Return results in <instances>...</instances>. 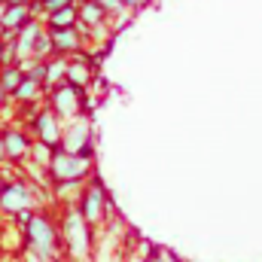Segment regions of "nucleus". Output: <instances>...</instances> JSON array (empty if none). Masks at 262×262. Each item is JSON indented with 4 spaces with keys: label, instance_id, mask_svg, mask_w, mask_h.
I'll return each instance as SVG.
<instances>
[{
    "label": "nucleus",
    "instance_id": "f257e3e1",
    "mask_svg": "<svg viewBox=\"0 0 262 262\" xmlns=\"http://www.w3.org/2000/svg\"><path fill=\"white\" fill-rule=\"evenodd\" d=\"M21 238H25V250L34 253L37 262H55L61 256V235H58V223L43 213L34 210L31 220L21 226Z\"/></svg>",
    "mask_w": 262,
    "mask_h": 262
},
{
    "label": "nucleus",
    "instance_id": "f03ea898",
    "mask_svg": "<svg viewBox=\"0 0 262 262\" xmlns=\"http://www.w3.org/2000/svg\"><path fill=\"white\" fill-rule=\"evenodd\" d=\"M61 235V250L67 253L70 262H92V244H95V229L82 220L76 204H67L58 223Z\"/></svg>",
    "mask_w": 262,
    "mask_h": 262
},
{
    "label": "nucleus",
    "instance_id": "7ed1b4c3",
    "mask_svg": "<svg viewBox=\"0 0 262 262\" xmlns=\"http://www.w3.org/2000/svg\"><path fill=\"white\" fill-rule=\"evenodd\" d=\"M46 174L52 183H85L92 174V159L76 156V152H64L61 146H55V152L46 165Z\"/></svg>",
    "mask_w": 262,
    "mask_h": 262
},
{
    "label": "nucleus",
    "instance_id": "20e7f679",
    "mask_svg": "<svg viewBox=\"0 0 262 262\" xmlns=\"http://www.w3.org/2000/svg\"><path fill=\"white\" fill-rule=\"evenodd\" d=\"M76 210L82 213V220L92 229L101 226L104 213H110V195H107V189H104V183L98 177H92L89 183H82V192L76 198Z\"/></svg>",
    "mask_w": 262,
    "mask_h": 262
},
{
    "label": "nucleus",
    "instance_id": "39448f33",
    "mask_svg": "<svg viewBox=\"0 0 262 262\" xmlns=\"http://www.w3.org/2000/svg\"><path fill=\"white\" fill-rule=\"evenodd\" d=\"M49 110L61 122H70L76 116H85V89H76L70 82H61V85L49 89Z\"/></svg>",
    "mask_w": 262,
    "mask_h": 262
},
{
    "label": "nucleus",
    "instance_id": "423d86ee",
    "mask_svg": "<svg viewBox=\"0 0 262 262\" xmlns=\"http://www.w3.org/2000/svg\"><path fill=\"white\" fill-rule=\"evenodd\" d=\"M64 152H76V156H85L92 159L95 146H92V122L89 116H76L64 122V131H61V143H58Z\"/></svg>",
    "mask_w": 262,
    "mask_h": 262
},
{
    "label": "nucleus",
    "instance_id": "0eeeda50",
    "mask_svg": "<svg viewBox=\"0 0 262 262\" xmlns=\"http://www.w3.org/2000/svg\"><path fill=\"white\" fill-rule=\"evenodd\" d=\"M37 207V198L31 192V186L25 180H6L3 192H0V213L6 216H15L21 210H34Z\"/></svg>",
    "mask_w": 262,
    "mask_h": 262
},
{
    "label": "nucleus",
    "instance_id": "6e6552de",
    "mask_svg": "<svg viewBox=\"0 0 262 262\" xmlns=\"http://www.w3.org/2000/svg\"><path fill=\"white\" fill-rule=\"evenodd\" d=\"M31 131H34V140L46 143V146H58L61 143V131H64V122L49 110V107H37V113L31 116Z\"/></svg>",
    "mask_w": 262,
    "mask_h": 262
},
{
    "label": "nucleus",
    "instance_id": "1a4fd4ad",
    "mask_svg": "<svg viewBox=\"0 0 262 262\" xmlns=\"http://www.w3.org/2000/svg\"><path fill=\"white\" fill-rule=\"evenodd\" d=\"M0 146H3V159L6 162H28L31 159V146H34V140H31V134L25 128H3L0 134Z\"/></svg>",
    "mask_w": 262,
    "mask_h": 262
},
{
    "label": "nucleus",
    "instance_id": "9d476101",
    "mask_svg": "<svg viewBox=\"0 0 262 262\" xmlns=\"http://www.w3.org/2000/svg\"><path fill=\"white\" fill-rule=\"evenodd\" d=\"M46 28H43V21L34 15L31 21H25L18 31H15V64H25V61H31V55H34V43H37V37L43 34Z\"/></svg>",
    "mask_w": 262,
    "mask_h": 262
},
{
    "label": "nucleus",
    "instance_id": "9b49d317",
    "mask_svg": "<svg viewBox=\"0 0 262 262\" xmlns=\"http://www.w3.org/2000/svg\"><path fill=\"white\" fill-rule=\"evenodd\" d=\"M49 31V40H52V52L55 55H76L82 52V34L79 28H46Z\"/></svg>",
    "mask_w": 262,
    "mask_h": 262
},
{
    "label": "nucleus",
    "instance_id": "f8f14e48",
    "mask_svg": "<svg viewBox=\"0 0 262 262\" xmlns=\"http://www.w3.org/2000/svg\"><path fill=\"white\" fill-rule=\"evenodd\" d=\"M92 76H95V64L89 61V55L76 52L73 58H67V76H64V82L76 85V89H89Z\"/></svg>",
    "mask_w": 262,
    "mask_h": 262
},
{
    "label": "nucleus",
    "instance_id": "ddd939ff",
    "mask_svg": "<svg viewBox=\"0 0 262 262\" xmlns=\"http://www.w3.org/2000/svg\"><path fill=\"white\" fill-rule=\"evenodd\" d=\"M76 12H79V28H98V25H107V12L98 6V0H76Z\"/></svg>",
    "mask_w": 262,
    "mask_h": 262
},
{
    "label": "nucleus",
    "instance_id": "4468645a",
    "mask_svg": "<svg viewBox=\"0 0 262 262\" xmlns=\"http://www.w3.org/2000/svg\"><path fill=\"white\" fill-rule=\"evenodd\" d=\"M46 89H43V82H37L34 76H28L25 73V79L18 82V89L12 92V101L15 104H21V107H31V104H37L40 101V95H43Z\"/></svg>",
    "mask_w": 262,
    "mask_h": 262
},
{
    "label": "nucleus",
    "instance_id": "2eb2a0df",
    "mask_svg": "<svg viewBox=\"0 0 262 262\" xmlns=\"http://www.w3.org/2000/svg\"><path fill=\"white\" fill-rule=\"evenodd\" d=\"M64 76H67V58H61V55L46 58V79H43V89H46V92L55 89V85H61Z\"/></svg>",
    "mask_w": 262,
    "mask_h": 262
},
{
    "label": "nucleus",
    "instance_id": "dca6fc26",
    "mask_svg": "<svg viewBox=\"0 0 262 262\" xmlns=\"http://www.w3.org/2000/svg\"><path fill=\"white\" fill-rule=\"evenodd\" d=\"M34 18V12H31V6H9L6 3V12H3V18H0V25L6 28V31H18L25 21H31Z\"/></svg>",
    "mask_w": 262,
    "mask_h": 262
},
{
    "label": "nucleus",
    "instance_id": "f3484780",
    "mask_svg": "<svg viewBox=\"0 0 262 262\" xmlns=\"http://www.w3.org/2000/svg\"><path fill=\"white\" fill-rule=\"evenodd\" d=\"M76 21H79L76 0H73L70 6H64V9H55V12L46 15V28H76Z\"/></svg>",
    "mask_w": 262,
    "mask_h": 262
},
{
    "label": "nucleus",
    "instance_id": "a211bd4d",
    "mask_svg": "<svg viewBox=\"0 0 262 262\" xmlns=\"http://www.w3.org/2000/svg\"><path fill=\"white\" fill-rule=\"evenodd\" d=\"M25 79V67L21 64H3L0 67V89L12 98V92L18 89V82Z\"/></svg>",
    "mask_w": 262,
    "mask_h": 262
},
{
    "label": "nucleus",
    "instance_id": "6ab92c4d",
    "mask_svg": "<svg viewBox=\"0 0 262 262\" xmlns=\"http://www.w3.org/2000/svg\"><path fill=\"white\" fill-rule=\"evenodd\" d=\"M55 52H52V40H49V31H43L40 37H37V43H34V55H31V61H46V58H52Z\"/></svg>",
    "mask_w": 262,
    "mask_h": 262
},
{
    "label": "nucleus",
    "instance_id": "aec40b11",
    "mask_svg": "<svg viewBox=\"0 0 262 262\" xmlns=\"http://www.w3.org/2000/svg\"><path fill=\"white\" fill-rule=\"evenodd\" d=\"M143 262H180L171 250H162V247H152V253H140Z\"/></svg>",
    "mask_w": 262,
    "mask_h": 262
},
{
    "label": "nucleus",
    "instance_id": "412c9836",
    "mask_svg": "<svg viewBox=\"0 0 262 262\" xmlns=\"http://www.w3.org/2000/svg\"><path fill=\"white\" fill-rule=\"evenodd\" d=\"M98 6H101V9H104V12H107L110 18H113V15H119V12L125 9V6H122L119 0H98Z\"/></svg>",
    "mask_w": 262,
    "mask_h": 262
},
{
    "label": "nucleus",
    "instance_id": "4be33fe9",
    "mask_svg": "<svg viewBox=\"0 0 262 262\" xmlns=\"http://www.w3.org/2000/svg\"><path fill=\"white\" fill-rule=\"evenodd\" d=\"M119 3H122L125 9H140V6H146L149 0H119Z\"/></svg>",
    "mask_w": 262,
    "mask_h": 262
},
{
    "label": "nucleus",
    "instance_id": "5701e85b",
    "mask_svg": "<svg viewBox=\"0 0 262 262\" xmlns=\"http://www.w3.org/2000/svg\"><path fill=\"white\" fill-rule=\"evenodd\" d=\"M6 3H9V6H31L34 0H6Z\"/></svg>",
    "mask_w": 262,
    "mask_h": 262
},
{
    "label": "nucleus",
    "instance_id": "b1692460",
    "mask_svg": "<svg viewBox=\"0 0 262 262\" xmlns=\"http://www.w3.org/2000/svg\"><path fill=\"white\" fill-rule=\"evenodd\" d=\"M6 101H9V95H6V92H3V89H0V110H3V107H6Z\"/></svg>",
    "mask_w": 262,
    "mask_h": 262
},
{
    "label": "nucleus",
    "instance_id": "393cba45",
    "mask_svg": "<svg viewBox=\"0 0 262 262\" xmlns=\"http://www.w3.org/2000/svg\"><path fill=\"white\" fill-rule=\"evenodd\" d=\"M128 262H143V256H140V253H131V259Z\"/></svg>",
    "mask_w": 262,
    "mask_h": 262
},
{
    "label": "nucleus",
    "instance_id": "a878e982",
    "mask_svg": "<svg viewBox=\"0 0 262 262\" xmlns=\"http://www.w3.org/2000/svg\"><path fill=\"white\" fill-rule=\"evenodd\" d=\"M3 12H6V0H0V18H3Z\"/></svg>",
    "mask_w": 262,
    "mask_h": 262
},
{
    "label": "nucleus",
    "instance_id": "bb28decb",
    "mask_svg": "<svg viewBox=\"0 0 262 262\" xmlns=\"http://www.w3.org/2000/svg\"><path fill=\"white\" fill-rule=\"evenodd\" d=\"M3 186H6V177H3V171H0V192H3Z\"/></svg>",
    "mask_w": 262,
    "mask_h": 262
},
{
    "label": "nucleus",
    "instance_id": "cd10ccee",
    "mask_svg": "<svg viewBox=\"0 0 262 262\" xmlns=\"http://www.w3.org/2000/svg\"><path fill=\"white\" fill-rule=\"evenodd\" d=\"M3 128H6V119H3V113H0V134H3Z\"/></svg>",
    "mask_w": 262,
    "mask_h": 262
}]
</instances>
